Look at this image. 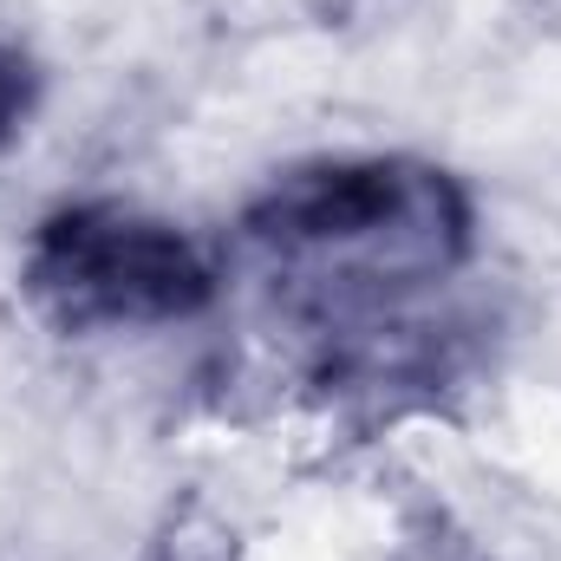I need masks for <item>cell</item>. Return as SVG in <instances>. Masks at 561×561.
<instances>
[{"label":"cell","mask_w":561,"mask_h":561,"mask_svg":"<svg viewBox=\"0 0 561 561\" xmlns=\"http://www.w3.org/2000/svg\"><path fill=\"white\" fill-rule=\"evenodd\" d=\"M26 294L59 333H112L203 313L216 275L176 222L118 203H79L39 222L26 249Z\"/></svg>","instance_id":"2"},{"label":"cell","mask_w":561,"mask_h":561,"mask_svg":"<svg viewBox=\"0 0 561 561\" xmlns=\"http://www.w3.org/2000/svg\"><path fill=\"white\" fill-rule=\"evenodd\" d=\"M249 242L287 268L353 280H437L470 249L463 190L405 157H346L287 170L249 209Z\"/></svg>","instance_id":"1"},{"label":"cell","mask_w":561,"mask_h":561,"mask_svg":"<svg viewBox=\"0 0 561 561\" xmlns=\"http://www.w3.org/2000/svg\"><path fill=\"white\" fill-rule=\"evenodd\" d=\"M33 99H39V72H33V59H26L20 46L0 39V144L33 118Z\"/></svg>","instance_id":"3"}]
</instances>
